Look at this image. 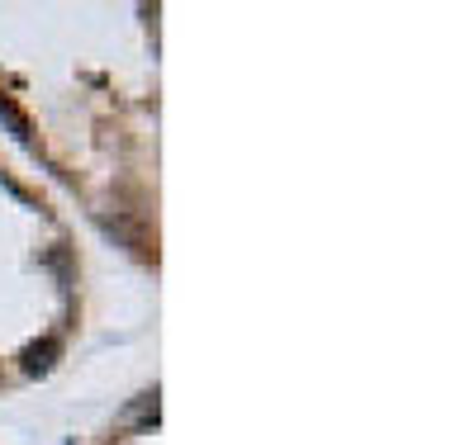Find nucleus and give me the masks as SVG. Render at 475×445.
I'll use <instances>...</instances> for the list:
<instances>
[{"instance_id": "1", "label": "nucleus", "mask_w": 475, "mask_h": 445, "mask_svg": "<svg viewBox=\"0 0 475 445\" xmlns=\"http://www.w3.org/2000/svg\"><path fill=\"white\" fill-rule=\"evenodd\" d=\"M119 421H124V427H148V421H157V389H153V393H143L134 408H124Z\"/></svg>"}, {"instance_id": "2", "label": "nucleus", "mask_w": 475, "mask_h": 445, "mask_svg": "<svg viewBox=\"0 0 475 445\" xmlns=\"http://www.w3.org/2000/svg\"><path fill=\"white\" fill-rule=\"evenodd\" d=\"M53 355H57V342H34L25 351V370L29 374H48L53 370Z\"/></svg>"}, {"instance_id": "3", "label": "nucleus", "mask_w": 475, "mask_h": 445, "mask_svg": "<svg viewBox=\"0 0 475 445\" xmlns=\"http://www.w3.org/2000/svg\"><path fill=\"white\" fill-rule=\"evenodd\" d=\"M0 119H5V123H10V133H15V138H29V119H25V114H19V110H15V104L5 100V95H0Z\"/></svg>"}]
</instances>
